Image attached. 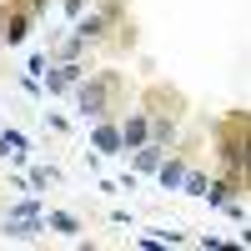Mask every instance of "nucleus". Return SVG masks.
<instances>
[{
  "mask_svg": "<svg viewBox=\"0 0 251 251\" xmlns=\"http://www.w3.org/2000/svg\"><path fill=\"white\" fill-rule=\"evenodd\" d=\"M80 121H106V116H121L131 106V75L116 71V66H91V75L71 91Z\"/></svg>",
  "mask_w": 251,
  "mask_h": 251,
  "instance_id": "nucleus-2",
  "label": "nucleus"
},
{
  "mask_svg": "<svg viewBox=\"0 0 251 251\" xmlns=\"http://www.w3.org/2000/svg\"><path fill=\"white\" fill-rule=\"evenodd\" d=\"M136 100L146 106V116H151V141H156V146H176L181 121H186V111H191L186 91L171 86V80H146Z\"/></svg>",
  "mask_w": 251,
  "mask_h": 251,
  "instance_id": "nucleus-3",
  "label": "nucleus"
},
{
  "mask_svg": "<svg viewBox=\"0 0 251 251\" xmlns=\"http://www.w3.org/2000/svg\"><path fill=\"white\" fill-rule=\"evenodd\" d=\"M30 30H35V10L30 5H5V0H0V46H25Z\"/></svg>",
  "mask_w": 251,
  "mask_h": 251,
  "instance_id": "nucleus-5",
  "label": "nucleus"
},
{
  "mask_svg": "<svg viewBox=\"0 0 251 251\" xmlns=\"http://www.w3.org/2000/svg\"><path fill=\"white\" fill-rule=\"evenodd\" d=\"M91 146H96L100 156H131V151H126V136H121V116L91 121Z\"/></svg>",
  "mask_w": 251,
  "mask_h": 251,
  "instance_id": "nucleus-8",
  "label": "nucleus"
},
{
  "mask_svg": "<svg viewBox=\"0 0 251 251\" xmlns=\"http://www.w3.org/2000/svg\"><path fill=\"white\" fill-rule=\"evenodd\" d=\"M191 161H196L191 146H171V151H166V161H161V171H156L161 191H181V186H186V171H191Z\"/></svg>",
  "mask_w": 251,
  "mask_h": 251,
  "instance_id": "nucleus-6",
  "label": "nucleus"
},
{
  "mask_svg": "<svg viewBox=\"0 0 251 251\" xmlns=\"http://www.w3.org/2000/svg\"><path fill=\"white\" fill-rule=\"evenodd\" d=\"M86 75H91V60H50L46 86H50V96H71Z\"/></svg>",
  "mask_w": 251,
  "mask_h": 251,
  "instance_id": "nucleus-7",
  "label": "nucleus"
},
{
  "mask_svg": "<svg viewBox=\"0 0 251 251\" xmlns=\"http://www.w3.org/2000/svg\"><path fill=\"white\" fill-rule=\"evenodd\" d=\"M131 15V0H91V10L80 15V20H71V30L86 40V46L100 55V46H106V35L121 25V20Z\"/></svg>",
  "mask_w": 251,
  "mask_h": 251,
  "instance_id": "nucleus-4",
  "label": "nucleus"
},
{
  "mask_svg": "<svg viewBox=\"0 0 251 251\" xmlns=\"http://www.w3.org/2000/svg\"><path fill=\"white\" fill-rule=\"evenodd\" d=\"M30 156V141H25V131H5V126H0V161H25Z\"/></svg>",
  "mask_w": 251,
  "mask_h": 251,
  "instance_id": "nucleus-12",
  "label": "nucleus"
},
{
  "mask_svg": "<svg viewBox=\"0 0 251 251\" xmlns=\"http://www.w3.org/2000/svg\"><path fill=\"white\" fill-rule=\"evenodd\" d=\"M121 136H126V151H141V146L151 141V116H146L141 100L121 111Z\"/></svg>",
  "mask_w": 251,
  "mask_h": 251,
  "instance_id": "nucleus-9",
  "label": "nucleus"
},
{
  "mask_svg": "<svg viewBox=\"0 0 251 251\" xmlns=\"http://www.w3.org/2000/svg\"><path fill=\"white\" fill-rule=\"evenodd\" d=\"M141 46V25H136V15H126L121 25L106 35V46H100V55H131Z\"/></svg>",
  "mask_w": 251,
  "mask_h": 251,
  "instance_id": "nucleus-10",
  "label": "nucleus"
},
{
  "mask_svg": "<svg viewBox=\"0 0 251 251\" xmlns=\"http://www.w3.org/2000/svg\"><path fill=\"white\" fill-rule=\"evenodd\" d=\"M25 5L35 10V20H46V15H50V5H60V0H25Z\"/></svg>",
  "mask_w": 251,
  "mask_h": 251,
  "instance_id": "nucleus-17",
  "label": "nucleus"
},
{
  "mask_svg": "<svg viewBox=\"0 0 251 251\" xmlns=\"http://www.w3.org/2000/svg\"><path fill=\"white\" fill-rule=\"evenodd\" d=\"M86 10H91V0H60V15L66 20H80Z\"/></svg>",
  "mask_w": 251,
  "mask_h": 251,
  "instance_id": "nucleus-16",
  "label": "nucleus"
},
{
  "mask_svg": "<svg viewBox=\"0 0 251 251\" xmlns=\"http://www.w3.org/2000/svg\"><path fill=\"white\" fill-rule=\"evenodd\" d=\"M211 151L221 176L231 181L236 196H251V111H226L211 121Z\"/></svg>",
  "mask_w": 251,
  "mask_h": 251,
  "instance_id": "nucleus-1",
  "label": "nucleus"
},
{
  "mask_svg": "<svg viewBox=\"0 0 251 251\" xmlns=\"http://www.w3.org/2000/svg\"><path fill=\"white\" fill-rule=\"evenodd\" d=\"M166 151H171V146L146 141L141 151H136V161H131V171H136V176H156V171H161V161H166Z\"/></svg>",
  "mask_w": 251,
  "mask_h": 251,
  "instance_id": "nucleus-11",
  "label": "nucleus"
},
{
  "mask_svg": "<svg viewBox=\"0 0 251 251\" xmlns=\"http://www.w3.org/2000/svg\"><path fill=\"white\" fill-rule=\"evenodd\" d=\"M181 191H186V196H206V171H196V166H191V171H186V186H181Z\"/></svg>",
  "mask_w": 251,
  "mask_h": 251,
  "instance_id": "nucleus-15",
  "label": "nucleus"
},
{
  "mask_svg": "<svg viewBox=\"0 0 251 251\" xmlns=\"http://www.w3.org/2000/svg\"><path fill=\"white\" fill-rule=\"evenodd\" d=\"M46 231H55V236H80L86 226H80V216H71V211H46Z\"/></svg>",
  "mask_w": 251,
  "mask_h": 251,
  "instance_id": "nucleus-13",
  "label": "nucleus"
},
{
  "mask_svg": "<svg viewBox=\"0 0 251 251\" xmlns=\"http://www.w3.org/2000/svg\"><path fill=\"white\" fill-rule=\"evenodd\" d=\"M55 181H60L55 166H35V171H30V191H46V186H55Z\"/></svg>",
  "mask_w": 251,
  "mask_h": 251,
  "instance_id": "nucleus-14",
  "label": "nucleus"
}]
</instances>
